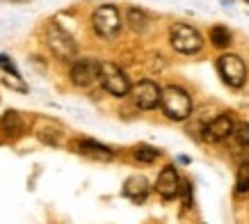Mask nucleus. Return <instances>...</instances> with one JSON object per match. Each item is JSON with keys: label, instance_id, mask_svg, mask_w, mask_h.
I'll list each match as a JSON object with an SVG mask.
<instances>
[{"label": "nucleus", "instance_id": "obj_1", "mask_svg": "<svg viewBox=\"0 0 249 224\" xmlns=\"http://www.w3.org/2000/svg\"><path fill=\"white\" fill-rule=\"evenodd\" d=\"M158 108H162V112H165L167 119L183 121V119H188L190 114H192V98H190V94L185 90L174 87L172 85V87L162 90Z\"/></svg>", "mask_w": 249, "mask_h": 224}, {"label": "nucleus", "instance_id": "obj_2", "mask_svg": "<svg viewBox=\"0 0 249 224\" xmlns=\"http://www.w3.org/2000/svg\"><path fill=\"white\" fill-rule=\"evenodd\" d=\"M46 44H48V48H51V53H53L55 57H60V60H76V41H73V37L69 35L62 25H57V23H48L46 25Z\"/></svg>", "mask_w": 249, "mask_h": 224}, {"label": "nucleus", "instance_id": "obj_3", "mask_svg": "<svg viewBox=\"0 0 249 224\" xmlns=\"http://www.w3.org/2000/svg\"><path fill=\"white\" fill-rule=\"evenodd\" d=\"M169 44L174 46V51L192 55V53L201 51L204 39H201L196 28H192L188 23H176V25H172V30H169Z\"/></svg>", "mask_w": 249, "mask_h": 224}, {"label": "nucleus", "instance_id": "obj_4", "mask_svg": "<svg viewBox=\"0 0 249 224\" xmlns=\"http://www.w3.org/2000/svg\"><path fill=\"white\" fill-rule=\"evenodd\" d=\"M98 80L103 85V90L112 96H126L130 92V80L117 64L112 62H101V71H98Z\"/></svg>", "mask_w": 249, "mask_h": 224}, {"label": "nucleus", "instance_id": "obj_5", "mask_svg": "<svg viewBox=\"0 0 249 224\" xmlns=\"http://www.w3.org/2000/svg\"><path fill=\"white\" fill-rule=\"evenodd\" d=\"M91 25H94V32L103 39H112L119 35L121 30V16L119 9L112 7V5H101L96 7V12L91 14Z\"/></svg>", "mask_w": 249, "mask_h": 224}, {"label": "nucleus", "instance_id": "obj_6", "mask_svg": "<svg viewBox=\"0 0 249 224\" xmlns=\"http://www.w3.org/2000/svg\"><path fill=\"white\" fill-rule=\"evenodd\" d=\"M217 74L222 75V80L227 82L229 87H242L247 80V67L242 62L240 55L235 53H224L217 60Z\"/></svg>", "mask_w": 249, "mask_h": 224}, {"label": "nucleus", "instance_id": "obj_7", "mask_svg": "<svg viewBox=\"0 0 249 224\" xmlns=\"http://www.w3.org/2000/svg\"><path fill=\"white\" fill-rule=\"evenodd\" d=\"M128 94L137 108H142V110H156L160 105V94H162V90H160L153 80H140L137 85L130 87Z\"/></svg>", "mask_w": 249, "mask_h": 224}, {"label": "nucleus", "instance_id": "obj_8", "mask_svg": "<svg viewBox=\"0 0 249 224\" xmlns=\"http://www.w3.org/2000/svg\"><path fill=\"white\" fill-rule=\"evenodd\" d=\"M98 71H101V62L94 57H80L71 64V82L76 87H91L98 80Z\"/></svg>", "mask_w": 249, "mask_h": 224}, {"label": "nucleus", "instance_id": "obj_9", "mask_svg": "<svg viewBox=\"0 0 249 224\" xmlns=\"http://www.w3.org/2000/svg\"><path fill=\"white\" fill-rule=\"evenodd\" d=\"M178 186H181L178 172L174 169L172 165H167L165 169L158 174V181H156V192H158L162 199H174V197L178 194Z\"/></svg>", "mask_w": 249, "mask_h": 224}, {"label": "nucleus", "instance_id": "obj_10", "mask_svg": "<svg viewBox=\"0 0 249 224\" xmlns=\"http://www.w3.org/2000/svg\"><path fill=\"white\" fill-rule=\"evenodd\" d=\"M233 126H235V121L231 114H217V117L206 126V137H208L211 142H222V140H227L229 135L233 133Z\"/></svg>", "mask_w": 249, "mask_h": 224}, {"label": "nucleus", "instance_id": "obj_11", "mask_svg": "<svg viewBox=\"0 0 249 224\" xmlns=\"http://www.w3.org/2000/svg\"><path fill=\"white\" fill-rule=\"evenodd\" d=\"M149 190H151V186H149V181L144 179V176H130L124 183V194L137 204H142L149 197Z\"/></svg>", "mask_w": 249, "mask_h": 224}, {"label": "nucleus", "instance_id": "obj_12", "mask_svg": "<svg viewBox=\"0 0 249 224\" xmlns=\"http://www.w3.org/2000/svg\"><path fill=\"white\" fill-rule=\"evenodd\" d=\"M76 149L87 158H94V160H112V149H107L106 144L94 142V140H78Z\"/></svg>", "mask_w": 249, "mask_h": 224}, {"label": "nucleus", "instance_id": "obj_13", "mask_svg": "<svg viewBox=\"0 0 249 224\" xmlns=\"http://www.w3.org/2000/svg\"><path fill=\"white\" fill-rule=\"evenodd\" d=\"M0 126H2V131L7 135H21L23 133V119L21 114L14 110L5 112V117H2V121H0Z\"/></svg>", "mask_w": 249, "mask_h": 224}, {"label": "nucleus", "instance_id": "obj_14", "mask_svg": "<svg viewBox=\"0 0 249 224\" xmlns=\"http://www.w3.org/2000/svg\"><path fill=\"white\" fill-rule=\"evenodd\" d=\"M128 25L133 28L135 32H146L149 30V16H146V12H142V9L137 7H130L128 9Z\"/></svg>", "mask_w": 249, "mask_h": 224}, {"label": "nucleus", "instance_id": "obj_15", "mask_svg": "<svg viewBox=\"0 0 249 224\" xmlns=\"http://www.w3.org/2000/svg\"><path fill=\"white\" fill-rule=\"evenodd\" d=\"M235 192L249 194V160L238 167V176H235Z\"/></svg>", "mask_w": 249, "mask_h": 224}, {"label": "nucleus", "instance_id": "obj_16", "mask_svg": "<svg viewBox=\"0 0 249 224\" xmlns=\"http://www.w3.org/2000/svg\"><path fill=\"white\" fill-rule=\"evenodd\" d=\"M211 41L213 46H217V48H227L231 44V32L224 28V25H215L211 30Z\"/></svg>", "mask_w": 249, "mask_h": 224}, {"label": "nucleus", "instance_id": "obj_17", "mask_svg": "<svg viewBox=\"0 0 249 224\" xmlns=\"http://www.w3.org/2000/svg\"><path fill=\"white\" fill-rule=\"evenodd\" d=\"M233 140L238 147H242V149H247L249 147V124L247 121H242V124H235L233 126Z\"/></svg>", "mask_w": 249, "mask_h": 224}, {"label": "nucleus", "instance_id": "obj_18", "mask_svg": "<svg viewBox=\"0 0 249 224\" xmlns=\"http://www.w3.org/2000/svg\"><path fill=\"white\" fill-rule=\"evenodd\" d=\"M133 156H135V160H140V163H153L160 153L156 149H151V147H137Z\"/></svg>", "mask_w": 249, "mask_h": 224}, {"label": "nucleus", "instance_id": "obj_19", "mask_svg": "<svg viewBox=\"0 0 249 224\" xmlns=\"http://www.w3.org/2000/svg\"><path fill=\"white\" fill-rule=\"evenodd\" d=\"M0 69H2V71H7L12 78H21V75H18V69L14 67V62L9 60L7 55H0Z\"/></svg>", "mask_w": 249, "mask_h": 224}, {"label": "nucleus", "instance_id": "obj_20", "mask_svg": "<svg viewBox=\"0 0 249 224\" xmlns=\"http://www.w3.org/2000/svg\"><path fill=\"white\" fill-rule=\"evenodd\" d=\"M178 192L183 194V202L185 206H192V186H190V181H181V186H178Z\"/></svg>", "mask_w": 249, "mask_h": 224}, {"label": "nucleus", "instance_id": "obj_21", "mask_svg": "<svg viewBox=\"0 0 249 224\" xmlns=\"http://www.w3.org/2000/svg\"><path fill=\"white\" fill-rule=\"evenodd\" d=\"M247 2H249V0H247Z\"/></svg>", "mask_w": 249, "mask_h": 224}]
</instances>
